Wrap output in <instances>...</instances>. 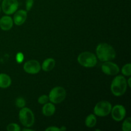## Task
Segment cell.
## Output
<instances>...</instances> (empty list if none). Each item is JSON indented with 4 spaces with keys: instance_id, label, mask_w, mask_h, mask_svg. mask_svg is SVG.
Returning <instances> with one entry per match:
<instances>
[{
    "instance_id": "obj_1",
    "label": "cell",
    "mask_w": 131,
    "mask_h": 131,
    "mask_svg": "<svg viewBox=\"0 0 131 131\" xmlns=\"http://www.w3.org/2000/svg\"><path fill=\"white\" fill-rule=\"evenodd\" d=\"M96 54L100 61L104 62L114 60L116 57V51L111 45L101 43L97 46Z\"/></svg>"
},
{
    "instance_id": "obj_2",
    "label": "cell",
    "mask_w": 131,
    "mask_h": 131,
    "mask_svg": "<svg viewBox=\"0 0 131 131\" xmlns=\"http://www.w3.org/2000/svg\"><path fill=\"white\" fill-rule=\"evenodd\" d=\"M127 88V80L123 75H117L112 81L111 91L116 97H120L126 92Z\"/></svg>"
},
{
    "instance_id": "obj_3",
    "label": "cell",
    "mask_w": 131,
    "mask_h": 131,
    "mask_svg": "<svg viewBox=\"0 0 131 131\" xmlns=\"http://www.w3.org/2000/svg\"><path fill=\"white\" fill-rule=\"evenodd\" d=\"M19 118L23 126L31 127L35 123V116L33 111L28 107H23L19 113Z\"/></svg>"
},
{
    "instance_id": "obj_4",
    "label": "cell",
    "mask_w": 131,
    "mask_h": 131,
    "mask_svg": "<svg viewBox=\"0 0 131 131\" xmlns=\"http://www.w3.org/2000/svg\"><path fill=\"white\" fill-rule=\"evenodd\" d=\"M78 61L81 66L86 68H92L97 63V59L95 55L90 52H83L79 54Z\"/></svg>"
},
{
    "instance_id": "obj_5",
    "label": "cell",
    "mask_w": 131,
    "mask_h": 131,
    "mask_svg": "<svg viewBox=\"0 0 131 131\" xmlns=\"http://www.w3.org/2000/svg\"><path fill=\"white\" fill-rule=\"evenodd\" d=\"M112 105L107 101H102L99 102L93 109L94 115L100 117H104L111 113Z\"/></svg>"
},
{
    "instance_id": "obj_6",
    "label": "cell",
    "mask_w": 131,
    "mask_h": 131,
    "mask_svg": "<svg viewBox=\"0 0 131 131\" xmlns=\"http://www.w3.org/2000/svg\"><path fill=\"white\" fill-rule=\"evenodd\" d=\"M67 95L66 90L61 86H56L52 88L49 92V99L53 104H59L64 101Z\"/></svg>"
},
{
    "instance_id": "obj_7",
    "label": "cell",
    "mask_w": 131,
    "mask_h": 131,
    "mask_svg": "<svg viewBox=\"0 0 131 131\" xmlns=\"http://www.w3.org/2000/svg\"><path fill=\"white\" fill-rule=\"evenodd\" d=\"M19 6L17 0H3L1 5L3 12L6 15H12L17 11Z\"/></svg>"
},
{
    "instance_id": "obj_8",
    "label": "cell",
    "mask_w": 131,
    "mask_h": 131,
    "mask_svg": "<svg viewBox=\"0 0 131 131\" xmlns=\"http://www.w3.org/2000/svg\"><path fill=\"white\" fill-rule=\"evenodd\" d=\"M101 69L105 74L108 75H116L120 72V68L117 64L111 61H104L101 66Z\"/></svg>"
},
{
    "instance_id": "obj_9",
    "label": "cell",
    "mask_w": 131,
    "mask_h": 131,
    "mask_svg": "<svg viewBox=\"0 0 131 131\" xmlns=\"http://www.w3.org/2000/svg\"><path fill=\"white\" fill-rule=\"evenodd\" d=\"M111 116L116 122H120L124 119L126 115V110L122 105L118 104L111 109Z\"/></svg>"
},
{
    "instance_id": "obj_10",
    "label": "cell",
    "mask_w": 131,
    "mask_h": 131,
    "mask_svg": "<svg viewBox=\"0 0 131 131\" xmlns=\"http://www.w3.org/2000/svg\"><path fill=\"white\" fill-rule=\"evenodd\" d=\"M24 70L29 74H36L40 72L41 66L40 63L35 60H29L24 64Z\"/></svg>"
},
{
    "instance_id": "obj_11",
    "label": "cell",
    "mask_w": 131,
    "mask_h": 131,
    "mask_svg": "<svg viewBox=\"0 0 131 131\" xmlns=\"http://www.w3.org/2000/svg\"><path fill=\"white\" fill-rule=\"evenodd\" d=\"M27 12L24 10H19L15 12L14 15V23L15 25L20 26L25 23L27 19Z\"/></svg>"
},
{
    "instance_id": "obj_12",
    "label": "cell",
    "mask_w": 131,
    "mask_h": 131,
    "mask_svg": "<svg viewBox=\"0 0 131 131\" xmlns=\"http://www.w3.org/2000/svg\"><path fill=\"white\" fill-rule=\"evenodd\" d=\"M14 25V20L11 17L5 15L0 19V28L3 31H8Z\"/></svg>"
},
{
    "instance_id": "obj_13",
    "label": "cell",
    "mask_w": 131,
    "mask_h": 131,
    "mask_svg": "<svg viewBox=\"0 0 131 131\" xmlns=\"http://www.w3.org/2000/svg\"><path fill=\"white\" fill-rule=\"evenodd\" d=\"M42 107V114L46 116H51L54 114L56 107L52 102H47Z\"/></svg>"
},
{
    "instance_id": "obj_14",
    "label": "cell",
    "mask_w": 131,
    "mask_h": 131,
    "mask_svg": "<svg viewBox=\"0 0 131 131\" xmlns=\"http://www.w3.org/2000/svg\"><path fill=\"white\" fill-rule=\"evenodd\" d=\"M55 65H56V61L52 58H49L45 60L42 63L41 68L43 71L49 72L52 70L54 68Z\"/></svg>"
},
{
    "instance_id": "obj_15",
    "label": "cell",
    "mask_w": 131,
    "mask_h": 131,
    "mask_svg": "<svg viewBox=\"0 0 131 131\" xmlns=\"http://www.w3.org/2000/svg\"><path fill=\"white\" fill-rule=\"evenodd\" d=\"M12 80L10 77L6 74H0V88H6L11 85Z\"/></svg>"
},
{
    "instance_id": "obj_16",
    "label": "cell",
    "mask_w": 131,
    "mask_h": 131,
    "mask_svg": "<svg viewBox=\"0 0 131 131\" xmlns=\"http://www.w3.org/2000/svg\"><path fill=\"white\" fill-rule=\"evenodd\" d=\"M97 124V118L95 115L91 114L87 116L85 120V125L87 127L92 128Z\"/></svg>"
},
{
    "instance_id": "obj_17",
    "label": "cell",
    "mask_w": 131,
    "mask_h": 131,
    "mask_svg": "<svg viewBox=\"0 0 131 131\" xmlns=\"http://www.w3.org/2000/svg\"><path fill=\"white\" fill-rule=\"evenodd\" d=\"M122 73L125 76L130 77L131 75V65L130 63H127L122 69Z\"/></svg>"
},
{
    "instance_id": "obj_18",
    "label": "cell",
    "mask_w": 131,
    "mask_h": 131,
    "mask_svg": "<svg viewBox=\"0 0 131 131\" xmlns=\"http://www.w3.org/2000/svg\"><path fill=\"white\" fill-rule=\"evenodd\" d=\"M122 130L124 131H130L131 130V118L130 117L127 118L123 122Z\"/></svg>"
},
{
    "instance_id": "obj_19",
    "label": "cell",
    "mask_w": 131,
    "mask_h": 131,
    "mask_svg": "<svg viewBox=\"0 0 131 131\" xmlns=\"http://www.w3.org/2000/svg\"><path fill=\"white\" fill-rule=\"evenodd\" d=\"M15 105L19 108H23L26 106V101L23 97H18L15 100Z\"/></svg>"
},
{
    "instance_id": "obj_20",
    "label": "cell",
    "mask_w": 131,
    "mask_h": 131,
    "mask_svg": "<svg viewBox=\"0 0 131 131\" xmlns=\"http://www.w3.org/2000/svg\"><path fill=\"white\" fill-rule=\"evenodd\" d=\"M6 130L8 131H20V128L17 124L15 123H12L8 124L6 127Z\"/></svg>"
},
{
    "instance_id": "obj_21",
    "label": "cell",
    "mask_w": 131,
    "mask_h": 131,
    "mask_svg": "<svg viewBox=\"0 0 131 131\" xmlns=\"http://www.w3.org/2000/svg\"><path fill=\"white\" fill-rule=\"evenodd\" d=\"M49 101V96L46 95H42L38 99V102L40 104H45L47 103Z\"/></svg>"
},
{
    "instance_id": "obj_22",
    "label": "cell",
    "mask_w": 131,
    "mask_h": 131,
    "mask_svg": "<svg viewBox=\"0 0 131 131\" xmlns=\"http://www.w3.org/2000/svg\"><path fill=\"white\" fill-rule=\"evenodd\" d=\"M24 56L23 52H19L18 53H17L16 56H15V60H16L17 62L19 63H21L23 61V60H24Z\"/></svg>"
},
{
    "instance_id": "obj_23",
    "label": "cell",
    "mask_w": 131,
    "mask_h": 131,
    "mask_svg": "<svg viewBox=\"0 0 131 131\" xmlns=\"http://www.w3.org/2000/svg\"><path fill=\"white\" fill-rule=\"evenodd\" d=\"M34 0H26V8L27 11H29L33 6Z\"/></svg>"
},
{
    "instance_id": "obj_24",
    "label": "cell",
    "mask_w": 131,
    "mask_h": 131,
    "mask_svg": "<svg viewBox=\"0 0 131 131\" xmlns=\"http://www.w3.org/2000/svg\"><path fill=\"white\" fill-rule=\"evenodd\" d=\"M46 131H61V129H60V128L57 127L51 126L47 128L46 129Z\"/></svg>"
},
{
    "instance_id": "obj_25",
    "label": "cell",
    "mask_w": 131,
    "mask_h": 131,
    "mask_svg": "<svg viewBox=\"0 0 131 131\" xmlns=\"http://www.w3.org/2000/svg\"><path fill=\"white\" fill-rule=\"evenodd\" d=\"M33 129H29V127H27V128H24L23 129V131H33Z\"/></svg>"
},
{
    "instance_id": "obj_26",
    "label": "cell",
    "mask_w": 131,
    "mask_h": 131,
    "mask_svg": "<svg viewBox=\"0 0 131 131\" xmlns=\"http://www.w3.org/2000/svg\"><path fill=\"white\" fill-rule=\"evenodd\" d=\"M130 81H131V78H129V79H128V82H127V85L129 86V87H131V84H130Z\"/></svg>"
},
{
    "instance_id": "obj_27",
    "label": "cell",
    "mask_w": 131,
    "mask_h": 131,
    "mask_svg": "<svg viewBox=\"0 0 131 131\" xmlns=\"http://www.w3.org/2000/svg\"><path fill=\"white\" fill-rule=\"evenodd\" d=\"M60 129H61V130H67V128L65 127L62 126L61 128H60Z\"/></svg>"
},
{
    "instance_id": "obj_28",
    "label": "cell",
    "mask_w": 131,
    "mask_h": 131,
    "mask_svg": "<svg viewBox=\"0 0 131 131\" xmlns=\"http://www.w3.org/2000/svg\"><path fill=\"white\" fill-rule=\"evenodd\" d=\"M1 7H0V13H1Z\"/></svg>"
},
{
    "instance_id": "obj_29",
    "label": "cell",
    "mask_w": 131,
    "mask_h": 131,
    "mask_svg": "<svg viewBox=\"0 0 131 131\" xmlns=\"http://www.w3.org/2000/svg\"><path fill=\"white\" fill-rule=\"evenodd\" d=\"M0 1H1V0H0Z\"/></svg>"
}]
</instances>
